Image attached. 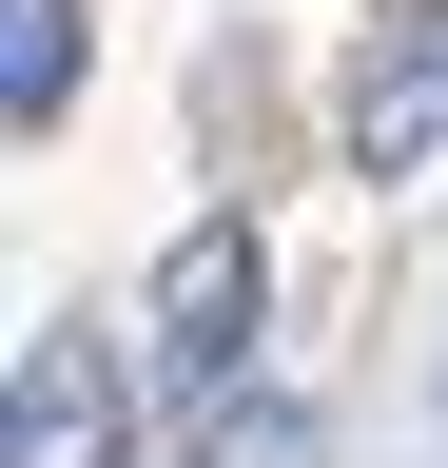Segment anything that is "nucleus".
Masks as SVG:
<instances>
[{"instance_id": "nucleus-1", "label": "nucleus", "mask_w": 448, "mask_h": 468, "mask_svg": "<svg viewBox=\"0 0 448 468\" xmlns=\"http://www.w3.org/2000/svg\"><path fill=\"white\" fill-rule=\"evenodd\" d=\"M118 430H137L118 351H98L78 313H59V332H20V390H0V468H118Z\"/></svg>"}, {"instance_id": "nucleus-2", "label": "nucleus", "mask_w": 448, "mask_h": 468, "mask_svg": "<svg viewBox=\"0 0 448 468\" xmlns=\"http://www.w3.org/2000/svg\"><path fill=\"white\" fill-rule=\"evenodd\" d=\"M254 292H273L254 215H195L176 254H156V371H176V390H234V351H254Z\"/></svg>"}, {"instance_id": "nucleus-3", "label": "nucleus", "mask_w": 448, "mask_h": 468, "mask_svg": "<svg viewBox=\"0 0 448 468\" xmlns=\"http://www.w3.org/2000/svg\"><path fill=\"white\" fill-rule=\"evenodd\" d=\"M331 137H351V176H429V156H448V0L370 20L351 98H331Z\"/></svg>"}, {"instance_id": "nucleus-4", "label": "nucleus", "mask_w": 448, "mask_h": 468, "mask_svg": "<svg viewBox=\"0 0 448 468\" xmlns=\"http://www.w3.org/2000/svg\"><path fill=\"white\" fill-rule=\"evenodd\" d=\"M59 98H78V0H0V117L39 137Z\"/></svg>"}]
</instances>
